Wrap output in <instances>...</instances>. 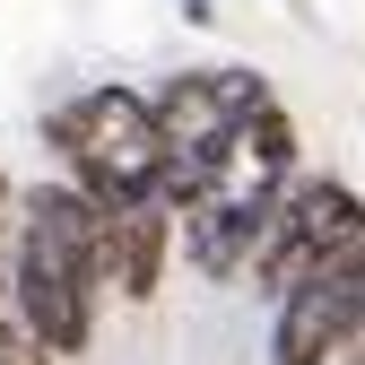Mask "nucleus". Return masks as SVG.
I'll use <instances>...</instances> for the list:
<instances>
[{
    "label": "nucleus",
    "instance_id": "7ed1b4c3",
    "mask_svg": "<svg viewBox=\"0 0 365 365\" xmlns=\"http://www.w3.org/2000/svg\"><path fill=\"white\" fill-rule=\"evenodd\" d=\"M356 235H365V200L348 192V182L313 174V182H287V192H279V226H269V244H261L252 269H261L269 296H287V287H304L322 261H339Z\"/></svg>",
    "mask_w": 365,
    "mask_h": 365
},
{
    "label": "nucleus",
    "instance_id": "9d476101",
    "mask_svg": "<svg viewBox=\"0 0 365 365\" xmlns=\"http://www.w3.org/2000/svg\"><path fill=\"white\" fill-rule=\"evenodd\" d=\"M182 18H192V26H209V18H217V9H209V0H182Z\"/></svg>",
    "mask_w": 365,
    "mask_h": 365
},
{
    "label": "nucleus",
    "instance_id": "20e7f679",
    "mask_svg": "<svg viewBox=\"0 0 365 365\" xmlns=\"http://www.w3.org/2000/svg\"><path fill=\"white\" fill-rule=\"evenodd\" d=\"M356 322H365V235H356L339 261H322L304 287L279 296L269 356H279V365H339V348L356 339Z\"/></svg>",
    "mask_w": 365,
    "mask_h": 365
},
{
    "label": "nucleus",
    "instance_id": "f03ea898",
    "mask_svg": "<svg viewBox=\"0 0 365 365\" xmlns=\"http://www.w3.org/2000/svg\"><path fill=\"white\" fill-rule=\"evenodd\" d=\"M43 140L70 157V174L96 192L105 209H130V200H157L165 182V122H157V96H130V87H87L78 105H61L43 122Z\"/></svg>",
    "mask_w": 365,
    "mask_h": 365
},
{
    "label": "nucleus",
    "instance_id": "f257e3e1",
    "mask_svg": "<svg viewBox=\"0 0 365 365\" xmlns=\"http://www.w3.org/2000/svg\"><path fill=\"white\" fill-rule=\"evenodd\" d=\"M18 296L53 356H78L96 331V296L113 287V209L87 182H35L18 192V235H9Z\"/></svg>",
    "mask_w": 365,
    "mask_h": 365
},
{
    "label": "nucleus",
    "instance_id": "6e6552de",
    "mask_svg": "<svg viewBox=\"0 0 365 365\" xmlns=\"http://www.w3.org/2000/svg\"><path fill=\"white\" fill-rule=\"evenodd\" d=\"M296 174V122L279 105H261L235 140H226V182H244V192H287Z\"/></svg>",
    "mask_w": 365,
    "mask_h": 365
},
{
    "label": "nucleus",
    "instance_id": "1a4fd4ad",
    "mask_svg": "<svg viewBox=\"0 0 365 365\" xmlns=\"http://www.w3.org/2000/svg\"><path fill=\"white\" fill-rule=\"evenodd\" d=\"M339 365H365V322H356V339L339 348Z\"/></svg>",
    "mask_w": 365,
    "mask_h": 365
},
{
    "label": "nucleus",
    "instance_id": "39448f33",
    "mask_svg": "<svg viewBox=\"0 0 365 365\" xmlns=\"http://www.w3.org/2000/svg\"><path fill=\"white\" fill-rule=\"evenodd\" d=\"M261 105H269V87L252 70H182L157 87V122L174 148H226Z\"/></svg>",
    "mask_w": 365,
    "mask_h": 365
},
{
    "label": "nucleus",
    "instance_id": "0eeeda50",
    "mask_svg": "<svg viewBox=\"0 0 365 365\" xmlns=\"http://www.w3.org/2000/svg\"><path fill=\"white\" fill-rule=\"evenodd\" d=\"M174 200H130V209H113V287L130 296V304H148L157 287H165V252H174Z\"/></svg>",
    "mask_w": 365,
    "mask_h": 365
},
{
    "label": "nucleus",
    "instance_id": "423d86ee",
    "mask_svg": "<svg viewBox=\"0 0 365 365\" xmlns=\"http://www.w3.org/2000/svg\"><path fill=\"white\" fill-rule=\"evenodd\" d=\"M269 226H279V192H244V182H217L209 200L182 209V235H192L200 279H235V269L261 261Z\"/></svg>",
    "mask_w": 365,
    "mask_h": 365
}]
</instances>
